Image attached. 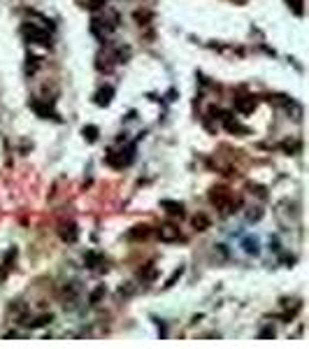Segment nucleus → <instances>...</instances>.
I'll list each match as a JSON object with an SVG mask.
<instances>
[{"instance_id": "1", "label": "nucleus", "mask_w": 309, "mask_h": 349, "mask_svg": "<svg viewBox=\"0 0 309 349\" xmlns=\"http://www.w3.org/2000/svg\"><path fill=\"white\" fill-rule=\"evenodd\" d=\"M161 235H163V238H165V240H175V238H177V230L172 228V226H163Z\"/></svg>"}]
</instances>
